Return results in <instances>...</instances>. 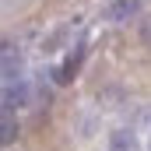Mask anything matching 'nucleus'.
Wrapping results in <instances>:
<instances>
[{"instance_id": "nucleus-1", "label": "nucleus", "mask_w": 151, "mask_h": 151, "mask_svg": "<svg viewBox=\"0 0 151 151\" xmlns=\"http://www.w3.org/2000/svg\"><path fill=\"white\" fill-rule=\"evenodd\" d=\"M84 56H88V42L81 39V42H74V49L63 56V67L56 70V77H60V81H70V77H77L81 63H84Z\"/></svg>"}, {"instance_id": "nucleus-2", "label": "nucleus", "mask_w": 151, "mask_h": 151, "mask_svg": "<svg viewBox=\"0 0 151 151\" xmlns=\"http://www.w3.org/2000/svg\"><path fill=\"white\" fill-rule=\"evenodd\" d=\"M28 99H32V88H28L25 81H7V88H4V106L21 109V106H28Z\"/></svg>"}, {"instance_id": "nucleus-3", "label": "nucleus", "mask_w": 151, "mask_h": 151, "mask_svg": "<svg viewBox=\"0 0 151 151\" xmlns=\"http://www.w3.org/2000/svg\"><path fill=\"white\" fill-rule=\"evenodd\" d=\"M137 11H141L137 0H113V4L106 7V18H109V21H127V18H134Z\"/></svg>"}, {"instance_id": "nucleus-4", "label": "nucleus", "mask_w": 151, "mask_h": 151, "mask_svg": "<svg viewBox=\"0 0 151 151\" xmlns=\"http://www.w3.org/2000/svg\"><path fill=\"white\" fill-rule=\"evenodd\" d=\"M18 74H21V56L14 53L11 42H4V77L7 81H18Z\"/></svg>"}, {"instance_id": "nucleus-5", "label": "nucleus", "mask_w": 151, "mask_h": 151, "mask_svg": "<svg viewBox=\"0 0 151 151\" xmlns=\"http://www.w3.org/2000/svg\"><path fill=\"white\" fill-rule=\"evenodd\" d=\"M137 141H134V130H113V141H109V151H134Z\"/></svg>"}, {"instance_id": "nucleus-6", "label": "nucleus", "mask_w": 151, "mask_h": 151, "mask_svg": "<svg viewBox=\"0 0 151 151\" xmlns=\"http://www.w3.org/2000/svg\"><path fill=\"white\" fill-rule=\"evenodd\" d=\"M14 137H18V123H14V116H11V106H4V116H0V141L11 144Z\"/></svg>"}, {"instance_id": "nucleus-7", "label": "nucleus", "mask_w": 151, "mask_h": 151, "mask_svg": "<svg viewBox=\"0 0 151 151\" xmlns=\"http://www.w3.org/2000/svg\"><path fill=\"white\" fill-rule=\"evenodd\" d=\"M141 39H144V46H151V14L141 21Z\"/></svg>"}, {"instance_id": "nucleus-8", "label": "nucleus", "mask_w": 151, "mask_h": 151, "mask_svg": "<svg viewBox=\"0 0 151 151\" xmlns=\"http://www.w3.org/2000/svg\"><path fill=\"white\" fill-rule=\"evenodd\" d=\"M137 127H151V106H144V109L137 113Z\"/></svg>"}]
</instances>
